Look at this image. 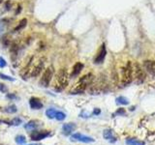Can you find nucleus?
Returning <instances> with one entry per match:
<instances>
[{"mask_svg": "<svg viewBox=\"0 0 155 145\" xmlns=\"http://www.w3.org/2000/svg\"><path fill=\"white\" fill-rule=\"evenodd\" d=\"M133 72H134V69L132 63L128 61L127 64L121 70V80H122L123 85H128L129 83H131V81L133 79Z\"/></svg>", "mask_w": 155, "mask_h": 145, "instance_id": "obj_2", "label": "nucleus"}, {"mask_svg": "<svg viewBox=\"0 0 155 145\" xmlns=\"http://www.w3.org/2000/svg\"><path fill=\"white\" fill-rule=\"evenodd\" d=\"M116 104L117 105H126L129 104V101L127 98H125V97L123 96H120L118 97V98H116Z\"/></svg>", "mask_w": 155, "mask_h": 145, "instance_id": "obj_17", "label": "nucleus"}, {"mask_svg": "<svg viewBox=\"0 0 155 145\" xmlns=\"http://www.w3.org/2000/svg\"><path fill=\"white\" fill-rule=\"evenodd\" d=\"M77 126L76 124L74 123H66L62 126V130H63V134H64L65 135H69L71 134L74 130H76Z\"/></svg>", "mask_w": 155, "mask_h": 145, "instance_id": "obj_10", "label": "nucleus"}, {"mask_svg": "<svg viewBox=\"0 0 155 145\" xmlns=\"http://www.w3.org/2000/svg\"><path fill=\"white\" fill-rule=\"evenodd\" d=\"M125 109L124 108H118L117 110H116L115 114H118V115H125Z\"/></svg>", "mask_w": 155, "mask_h": 145, "instance_id": "obj_27", "label": "nucleus"}, {"mask_svg": "<svg viewBox=\"0 0 155 145\" xmlns=\"http://www.w3.org/2000/svg\"><path fill=\"white\" fill-rule=\"evenodd\" d=\"M43 68H44V62H40V63H39V64L32 70L31 74H30L31 76H39V74L41 72V71H42Z\"/></svg>", "mask_w": 155, "mask_h": 145, "instance_id": "obj_14", "label": "nucleus"}, {"mask_svg": "<svg viewBox=\"0 0 155 145\" xmlns=\"http://www.w3.org/2000/svg\"><path fill=\"white\" fill-rule=\"evenodd\" d=\"M29 105H30L32 109H40L43 108V103L40 99L36 98V97H32L29 101Z\"/></svg>", "mask_w": 155, "mask_h": 145, "instance_id": "obj_11", "label": "nucleus"}, {"mask_svg": "<svg viewBox=\"0 0 155 145\" xmlns=\"http://www.w3.org/2000/svg\"><path fill=\"white\" fill-rule=\"evenodd\" d=\"M7 98L10 99V100H13V99H17V96L15 94H8L7 95Z\"/></svg>", "mask_w": 155, "mask_h": 145, "instance_id": "obj_28", "label": "nucleus"}, {"mask_svg": "<svg viewBox=\"0 0 155 145\" xmlns=\"http://www.w3.org/2000/svg\"><path fill=\"white\" fill-rule=\"evenodd\" d=\"M17 110H18V108H17V106L15 105H9V106H7L6 108H5V111L8 112V113H16Z\"/></svg>", "mask_w": 155, "mask_h": 145, "instance_id": "obj_20", "label": "nucleus"}, {"mask_svg": "<svg viewBox=\"0 0 155 145\" xmlns=\"http://www.w3.org/2000/svg\"><path fill=\"white\" fill-rule=\"evenodd\" d=\"M53 76V69L52 67H50L46 69L45 72L43 74L41 79H40V82H39V84L42 87H48V84H50V82L51 80V77Z\"/></svg>", "mask_w": 155, "mask_h": 145, "instance_id": "obj_4", "label": "nucleus"}, {"mask_svg": "<svg viewBox=\"0 0 155 145\" xmlns=\"http://www.w3.org/2000/svg\"><path fill=\"white\" fill-rule=\"evenodd\" d=\"M133 69H134V72H135L136 82H137L138 84L143 83V82L145 80V72H144V70L143 69L142 67H140V64H138V63H136V64H135V68H133Z\"/></svg>", "mask_w": 155, "mask_h": 145, "instance_id": "obj_5", "label": "nucleus"}, {"mask_svg": "<svg viewBox=\"0 0 155 145\" xmlns=\"http://www.w3.org/2000/svg\"><path fill=\"white\" fill-rule=\"evenodd\" d=\"M68 84V76H67V72L65 70H60L59 72L57 74L56 80L54 83V89L56 91H61L65 88Z\"/></svg>", "mask_w": 155, "mask_h": 145, "instance_id": "obj_3", "label": "nucleus"}, {"mask_svg": "<svg viewBox=\"0 0 155 145\" xmlns=\"http://www.w3.org/2000/svg\"><path fill=\"white\" fill-rule=\"evenodd\" d=\"M6 65H7L6 60H5L3 57L0 56V68H4Z\"/></svg>", "mask_w": 155, "mask_h": 145, "instance_id": "obj_26", "label": "nucleus"}, {"mask_svg": "<svg viewBox=\"0 0 155 145\" xmlns=\"http://www.w3.org/2000/svg\"><path fill=\"white\" fill-rule=\"evenodd\" d=\"M103 137H104L105 139H107V140H108V141L110 142V143H114V142L116 141V139H117V138H116V137H114V135L113 130H109V129H107V130H104Z\"/></svg>", "mask_w": 155, "mask_h": 145, "instance_id": "obj_12", "label": "nucleus"}, {"mask_svg": "<svg viewBox=\"0 0 155 145\" xmlns=\"http://www.w3.org/2000/svg\"><path fill=\"white\" fill-rule=\"evenodd\" d=\"M93 79H94V76L92 74H88V75L84 76L80 79V81L78 82L75 90L73 92H71V93L72 94H79V93H81V92H84L87 88V86L92 83Z\"/></svg>", "mask_w": 155, "mask_h": 145, "instance_id": "obj_1", "label": "nucleus"}, {"mask_svg": "<svg viewBox=\"0 0 155 145\" xmlns=\"http://www.w3.org/2000/svg\"><path fill=\"white\" fill-rule=\"evenodd\" d=\"M55 114H56V110L54 108H48L46 111V115L48 116V118H50V119L55 118Z\"/></svg>", "mask_w": 155, "mask_h": 145, "instance_id": "obj_19", "label": "nucleus"}, {"mask_svg": "<svg viewBox=\"0 0 155 145\" xmlns=\"http://www.w3.org/2000/svg\"><path fill=\"white\" fill-rule=\"evenodd\" d=\"M82 69H84V64H82V63H80V62L76 63V64L74 65V67H73L71 77H75L78 75H80V72L82 71Z\"/></svg>", "mask_w": 155, "mask_h": 145, "instance_id": "obj_13", "label": "nucleus"}, {"mask_svg": "<svg viewBox=\"0 0 155 145\" xmlns=\"http://www.w3.org/2000/svg\"><path fill=\"white\" fill-rule=\"evenodd\" d=\"M50 134H51V133L48 132V130H34V132L30 134V137L32 140L38 141V140H42L44 138L48 137Z\"/></svg>", "mask_w": 155, "mask_h": 145, "instance_id": "obj_7", "label": "nucleus"}, {"mask_svg": "<svg viewBox=\"0 0 155 145\" xmlns=\"http://www.w3.org/2000/svg\"><path fill=\"white\" fill-rule=\"evenodd\" d=\"M0 92H2V93H7L8 87L3 83H0Z\"/></svg>", "mask_w": 155, "mask_h": 145, "instance_id": "obj_25", "label": "nucleus"}, {"mask_svg": "<svg viewBox=\"0 0 155 145\" xmlns=\"http://www.w3.org/2000/svg\"><path fill=\"white\" fill-rule=\"evenodd\" d=\"M71 140L73 141H80V142H84V143H90V142H94L95 139L92 138L90 137H87V135L81 134L80 133H77L71 135Z\"/></svg>", "mask_w": 155, "mask_h": 145, "instance_id": "obj_6", "label": "nucleus"}, {"mask_svg": "<svg viewBox=\"0 0 155 145\" xmlns=\"http://www.w3.org/2000/svg\"><path fill=\"white\" fill-rule=\"evenodd\" d=\"M9 5H11V3H10L9 1L6 3V10H10V8H9Z\"/></svg>", "mask_w": 155, "mask_h": 145, "instance_id": "obj_30", "label": "nucleus"}, {"mask_svg": "<svg viewBox=\"0 0 155 145\" xmlns=\"http://www.w3.org/2000/svg\"><path fill=\"white\" fill-rule=\"evenodd\" d=\"M93 113H94V114H99V113H100V109L95 108V109H94V111H93Z\"/></svg>", "mask_w": 155, "mask_h": 145, "instance_id": "obj_29", "label": "nucleus"}, {"mask_svg": "<svg viewBox=\"0 0 155 145\" xmlns=\"http://www.w3.org/2000/svg\"><path fill=\"white\" fill-rule=\"evenodd\" d=\"M28 145H41V144H28Z\"/></svg>", "mask_w": 155, "mask_h": 145, "instance_id": "obj_31", "label": "nucleus"}, {"mask_svg": "<svg viewBox=\"0 0 155 145\" xmlns=\"http://www.w3.org/2000/svg\"><path fill=\"white\" fill-rule=\"evenodd\" d=\"M143 69L147 71L149 75L155 76V62L151 60H145L143 61Z\"/></svg>", "mask_w": 155, "mask_h": 145, "instance_id": "obj_9", "label": "nucleus"}, {"mask_svg": "<svg viewBox=\"0 0 155 145\" xmlns=\"http://www.w3.org/2000/svg\"><path fill=\"white\" fill-rule=\"evenodd\" d=\"M0 79H5V80H8V81H15V80H16V79H14V77L6 76V75H4V74H0Z\"/></svg>", "mask_w": 155, "mask_h": 145, "instance_id": "obj_24", "label": "nucleus"}, {"mask_svg": "<svg viewBox=\"0 0 155 145\" xmlns=\"http://www.w3.org/2000/svg\"><path fill=\"white\" fill-rule=\"evenodd\" d=\"M26 24H27V19L26 18H22L21 21L18 22V26L14 29V31L15 32H18V31H21V29H23L24 27L26 26Z\"/></svg>", "mask_w": 155, "mask_h": 145, "instance_id": "obj_16", "label": "nucleus"}, {"mask_svg": "<svg viewBox=\"0 0 155 145\" xmlns=\"http://www.w3.org/2000/svg\"><path fill=\"white\" fill-rule=\"evenodd\" d=\"M22 123V121H21V118H14L11 122L9 123V125H14V126H19Z\"/></svg>", "mask_w": 155, "mask_h": 145, "instance_id": "obj_23", "label": "nucleus"}, {"mask_svg": "<svg viewBox=\"0 0 155 145\" xmlns=\"http://www.w3.org/2000/svg\"><path fill=\"white\" fill-rule=\"evenodd\" d=\"M106 55H107V50H106V46L103 44L101 46L98 53H97L96 57L94 58V63L95 64H101V63H103L106 58Z\"/></svg>", "mask_w": 155, "mask_h": 145, "instance_id": "obj_8", "label": "nucleus"}, {"mask_svg": "<svg viewBox=\"0 0 155 145\" xmlns=\"http://www.w3.org/2000/svg\"><path fill=\"white\" fill-rule=\"evenodd\" d=\"M37 124H36V121H30L28 122L27 124L24 125V129L27 130H33L34 129L37 128Z\"/></svg>", "mask_w": 155, "mask_h": 145, "instance_id": "obj_18", "label": "nucleus"}, {"mask_svg": "<svg viewBox=\"0 0 155 145\" xmlns=\"http://www.w3.org/2000/svg\"><path fill=\"white\" fill-rule=\"evenodd\" d=\"M55 118L58 121H63L66 118V114L62 111H56V114H55Z\"/></svg>", "mask_w": 155, "mask_h": 145, "instance_id": "obj_21", "label": "nucleus"}, {"mask_svg": "<svg viewBox=\"0 0 155 145\" xmlns=\"http://www.w3.org/2000/svg\"><path fill=\"white\" fill-rule=\"evenodd\" d=\"M126 144L127 145H144V142L136 138H128V139H126Z\"/></svg>", "mask_w": 155, "mask_h": 145, "instance_id": "obj_15", "label": "nucleus"}, {"mask_svg": "<svg viewBox=\"0 0 155 145\" xmlns=\"http://www.w3.org/2000/svg\"><path fill=\"white\" fill-rule=\"evenodd\" d=\"M16 142L18 144H24L26 142V137H24V135H18V137H16Z\"/></svg>", "mask_w": 155, "mask_h": 145, "instance_id": "obj_22", "label": "nucleus"}]
</instances>
